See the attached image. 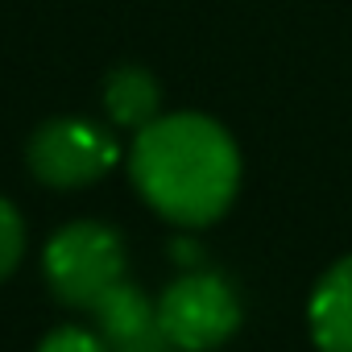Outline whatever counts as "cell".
Masks as SVG:
<instances>
[{
	"mask_svg": "<svg viewBox=\"0 0 352 352\" xmlns=\"http://www.w3.org/2000/svg\"><path fill=\"white\" fill-rule=\"evenodd\" d=\"M129 174L157 216L183 228H204L236 199L241 153L212 116L174 112L137 129Z\"/></svg>",
	"mask_w": 352,
	"mask_h": 352,
	"instance_id": "cell-1",
	"label": "cell"
},
{
	"mask_svg": "<svg viewBox=\"0 0 352 352\" xmlns=\"http://www.w3.org/2000/svg\"><path fill=\"white\" fill-rule=\"evenodd\" d=\"M42 270L54 298L91 311L100 294H108L124 278V241L100 220H75L50 236Z\"/></svg>",
	"mask_w": 352,
	"mask_h": 352,
	"instance_id": "cell-2",
	"label": "cell"
},
{
	"mask_svg": "<svg viewBox=\"0 0 352 352\" xmlns=\"http://www.w3.org/2000/svg\"><path fill=\"white\" fill-rule=\"evenodd\" d=\"M157 323L179 352H212L241 327V298L228 278L187 270L157 298Z\"/></svg>",
	"mask_w": 352,
	"mask_h": 352,
	"instance_id": "cell-3",
	"label": "cell"
},
{
	"mask_svg": "<svg viewBox=\"0 0 352 352\" xmlns=\"http://www.w3.org/2000/svg\"><path fill=\"white\" fill-rule=\"evenodd\" d=\"M25 157H30V170L38 183L71 191V187H87L104 179L116 166L120 149L112 133H104L100 124L79 120V116H54L30 137Z\"/></svg>",
	"mask_w": 352,
	"mask_h": 352,
	"instance_id": "cell-4",
	"label": "cell"
},
{
	"mask_svg": "<svg viewBox=\"0 0 352 352\" xmlns=\"http://www.w3.org/2000/svg\"><path fill=\"white\" fill-rule=\"evenodd\" d=\"M91 315L112 352H179L157 323V302L124 278L108 294H100Z\"/></svg>",
	"mask_w": 352,
	"mask_h": 352,
	"instance_id": "cell-5",
	"label": "cell"
},
{
	"mask_svg": "<svg viewBox=\"0 0 352 352\" xmlns=\"http://www.w3.org/2000/svg\"><path fill=\"white\" fill-rule=\"evenodd\" d=\"M307 319L319 352H352V257L336 261L319 278Z\"/></svg>",
	"mask_w": 352,
	"mask_h": 352,
	"instance_id": "cell-6",
	"label": "cell"
},
{
	"mask_svg": "<svg viewBox=\"0 0 352 352\" xmlns=\"http://www.w3.org/2000/svg\"><path fill=\"white\" fill-rule=\"evenodd\" d=\"M104 108L112 116V124L120 129H145L157 120V108H162V87L149 71L141 67H120L108 75L104 83Z\"/></svg>",
	"mask_w": 352,
	"mask_h": 352,
	"instance_id": "cell-7",
	"label": "cell"
},
{
	"mask_svg": "<svg viewBox=\"0 0 352 352\" xmlns=\"http://www.w3.org/2000/svg\"><path fill=\"white\" fill-rule=\"evenodd\" d=\"M25 253V220L21 212L0 195V278H9Z\"/></svg>",
	"mask_w": 352,
	"mask_h": 352,
	"instance_id": "cell-8",
	"label": "cell"
},
{
	"mask_svg": "<svg viewBox=\"0 0 352 352\" xmlns=\"http://www.w3.org/2000/svg\"><path fill=\"white\" fill-rule=\"evenodd\" d=\"M38 352H112V348H108V340H104L100 331H87V327H58V331H50V336L38 344Z\"/></svg>",
	"mask_w": 352,
	"mask_h": 352,
	"instance_id": "cell-9",
	"label": "cell"
},
{
	"mask_svg": "<svg viewBox=\"0 0 352 352\" xmlns=\"http://www.w3.org/2000/svg\"><path fill=\"white\" fill-rule=\"evenodd\" d=\"M174 257H179V261H199V249L191 241H174Z\"/></svg>",
	"mask_w": 352,
	"mask_h": 352,
	"instance_id": "cell-10",
	"label": "cell"
}]
</instances>
